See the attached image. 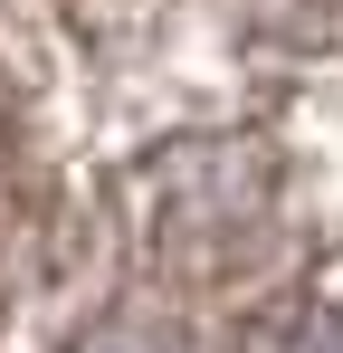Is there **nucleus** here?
I'll return each mask as SVG.
<instances>
[{
	"label": "nucleus",
	"instance_id": "obj_1",
	"mask_svg": "<svg viewBox=\"0 0 343 353\" xmlns=\"http://www.w3.org/2000/svg\"><path fill=\"white\" fill-rule=\"evenodd\" d=\"M286 353H343V315H315V325H305Z\"/></svg>",
	"mask_w": 343,
	"mask_h": 353
}]
</instances>
